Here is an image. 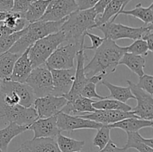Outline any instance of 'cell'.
Wrapping results in <instances>:
<instances>
[{
  "label": "cell",
  "mask_w": 153,
  "mask_h": 152,
  "mask_svg": "<svg viewBox=\"0 0 153 152\" xmlns=\"http://www.w3.org/2000/svg\"><path fill=\"white\" fill-rule=\"evenodd\" d=\"M120 14L131 16L140 19L145 23L148 25L152 23L153 20V3H151L150 5L147 7H143L141 3H138L132 10H123L120 11Z\"/></svg>",
  "instance_id": "28"
},
{
  "label": "cell",
  "mask_w": 153,
  "mask_h": 152,
  "mask_svg": "<svg viewBox=\"0 0 153 152\" xmlns=\"http://www.w3.org/2000/svg\"><path fill=\"white\" fill-rule=\"evenodd\" d=\"M0 119H1V118H0Z\"/></svg>",
  "instance_id": "53"
},
{
  "label": "cell",
  "mask_w": 153,
  "mask_h": 152,
  "mask_svg": "<svg viewBox=\"0 0 153 152\" xmlns=\"http://www.w3.org/2000/svg\"><path fill=\"white\" fill-rule=\"evenodd\" d=\"M29 125H19L13 122H9L7 126L0 130V148L2 151L7 152V147L12 139L28 131Z\"/></svg>",
  "instance_id": "20"
},
{
  "label": "cell",
  "mask_w": 153,
  "mask_h": 152,
  "mask_svg": "<svg viewBox=\"0 0 153 152\" xmlns=\"http://www.w3.org/2000/svg\"><path fill=\"white\" fill-rule=\"evenodd\" d=\"M56 142L61 152L80 151L85 145V141H79L65 137L61 133L56 137Z\"/></svg>",
  "instance_id": "30"
},
{
  "label": "cell",
  "mask_w": 153,
  "mask_h": 152,
  "mask_svg": "<svg viewBox=\"0 0 153 152\" xmlns=\"http://www.w3.org/2000/svg\"><path fill=\"white\" fill-rule=\"evenodd\" d=\"M31 3L30 0H13V7L10 11L21 13L25 16Z\"/></svg>",
  "instance_id": "37"
},
{
  "label": "cell",
  "mask_w": 153,
  "mask_h": 152,
  "mask_svg": "<svg viewBox=\"0 0 153 152\" xmlns=\"http://www.w3.org/2000/svg\"><path fill=\"white\" fill-rule=\"evenodd\" d=\"M25 83L31 86L36 98L52 94V74L45 63L33 68Z\"/></svg>",
  "instance_id": "8"
},
{
  "label": "cell",
  "mask_w": 153,
  "mask_h": 152,
  "mask_svg": "<svg viewBox=\"0 0 153 152\" xmlns=\"http://www.w3.org/2000/svg\"><path fill=\"white\" fill-rule=\"evenodd\" d=\"M3 23L5 26L11 29L13 32H16L26 28L29 22L25 19L24 15L9 11Z\"/></svg>",
  "instance_id": "32"
},
{
  "label": "cell",
  "mask_w": 153,
  "mask_h": 152,
  "mask_svg": "<svg viewBox=\"0 0 153 152\" xmlns=\"http://www.w3.org/2000/svg\"><path fill=\"white\" fill-rule=\"evenodd\" d=\"M85 36H88L90 38L91 41V46H87V47L84 46V50H87V49H88V50H96L101 46L102 43L105 40V37H101L100 36L96 35V34H91L88 31H87Z\"/></svg>",
  "instance_id": "38"
},
{
  "label": "cell",
  "mask_w": 153,
  "mask_h": 152,
  "mask_svg": "<svg viewBox=\"0 0 153 152\" xmlns=\"http://www.w3.org/2000/svg\"><path fill=\"white\" fill-rule=\"evenodd\" d=\"M31 152H61L55 138L39 137L22 143Z\"/></svg>",
  "instance_id": "19"
},
{
  "label": "cell",
  "mask_w": 153,
  "mask_h": 152,
  "mask_svg": "<svg viewBox=\"0 0 153 152\" xmlns=\"http://www.w3.org/2000/svg\"><path fill=\"white\" fill-rule=\"evenodd\" d=\"M67 103V100L64 96H55L50 94L36 98L33 105L37 111L38 118L45 119L57 116L58 113L62 111Z\"/></svg>",
  "instance_id": "10"
},
{
  "label": "cell",
  "mask_w": 153,
  "mask_h": 152,
  "mask_svg": "<svg viewBox=\"0 0 153 152\" xmlns=\"http://www.w3.org/2000/svg\"><path fill=\"white\" fill-rule=\"evenodd\" d=\"M126 52V46H120L114 40L105 39L101 46L96 49L95 55L85 66V73L88 77L100 74L114 72L123 55Z\"/></svg>",
  "instance_id": "1"
},
{
  "label": "cell",
  "mask_w": 153,
  "mask_h": 152,
  "mask_svg": "<svg viewBox=\"0 0 153 152\" xmlns=\"http://www.w3.org/2000/svg\"><path fill=\"white\" fill-rule=\"evenodd\" d=\"M28 130L34 131V138H56L57 136L61 133V131L57 125V116L45 119L38 118L29 125Z\"/></svg>",
  "instance_id": "16"
},
{
  "label": "cell",
  "mask_w": 153,
  "mask_h": 152,
  "mask_svg": "<svg viewBox=\"0 0 153 152\" xmlns=\"http://www.w3.org/2000/svg\"><path fill=\"white\" fill-rule=\"evenodd\" d=\"M138 87L149 94H153V76L144 74L139 77L138 83H136Z\"/></svg>",
  "instance_id": "36"
},
{
  "label": "cell",
  "mask_w": 153,
  "mask_h": 152,
  "mask_svg": "<svg viewBox=\"0 0 153 152\" xmlns=\"http://www.w3.org/2000/svg\"><path fill=\"white\" fill-rule=\"evenodd\" d=\"M1 80L0 79V89H1Z\"/></svg>",
  "instance_id": "50"
},
{
  "label": "cell",
  "mask_w": 153,
  "mask_h": 152,
  "mask_svg": "<svg viewBox=\"0 0 153 152\" xmlns=\"http://www.w3.org/2000/svg\"><path fill=\"white\" fill-rule=\"evenodd\" d=\"M121 1H122V7H121L120 11H122V10H124V8L126 7L127 4H128L131 0H121ZM120 13H119V15H120Z\"/></svg>",
  "instance_id": "47"
},
{
  "label": "cell",
  "mask_w": 153,
  "mask_h": 152,
  "mask_svg": "<svg viewBox=\"0 0 153 152\" xmlns=\"http://www.w3.org/2000/svg\"><path fill=\"white\" fill-rule=\"evenodd\" d=\"M94 102V100L80 95L71 101H67L62 112L73 116H81L85 113H92L96 110L93 107Z\"/></svg>",
  "instance_id": "18"
},
{
  "label": "cell",
  "mask_w": 153,
  "mask_h": 152,
  "mask_svg": "<svg viewBox=\"0 0 153 152\" xmlns=\"http://www.w3.org/2000/svg\"><path fill=\"white\" fill-rule=\"evenodd\" d=\"M31 47V46H30ZM29 48L26 49L15 62L10 80L19 83H25L33 67L28 57Z\"/></svg>",
  "instance_id": "17"
},
{
  "label": "cell",
  "mask_w": 153,
  "mask_h": 152,
  "mask_svg": "<svg viewBox=\"0 0 153 152\" xmlns=\"http://www.w3.org/2000/svg\"><path fill=\"white\" fill-rule=\"evenodd\" d=\"M126 50L128 53L141 55V56H146L149 52L147 43L141 38L134 40V43H131V45L126 46Z\"/></svg>",
  "instance_id": "35"
},
{
  "label": "cell",
  "mask_w": 153,
  "mask_h": 152,
  "mask_svg": "<svg viewBox=\"0 0 153 152\" xmlns=\"http://www.w3.org/2000/svg\"><path fill=\"white\" fill-rule=\"evenodd\" d=\"M67 17L57 22H46L38 20L28 24L25 28V32L19 37L8 51L11 53L22 55L28 48L32 46L37 40L49 34L58 32L61 29Z\"/></svg>",
  "instance_id": "3"
},
{
  "label": "cell",
  "mask_w": 153,
  "mask_h": 152,
  "mask_svg": "<svg viewBox=\"0 0 153 152\" xmlns=\"http://www.w3.org/2000/svg\"><path fill=\"white\" fill-rule=\"evenodd\" d=\"M142 40L146 42L149 52H153V26L152 23L150 24L149 28L142 34Z\"/></svg>",
  "instance_id": "39"
},
{
  "label": "cell",
  "mask_w": 153,
  "mask_h": 152,
  "mask_svg": "<svg viewBox=\"0 0 153 152\" xmlns=\"http://www.w3.org/2000/svg\"><path fill=\"white\" fill-rule=\"evenodd\" d=\"M21 55L7 52L0 55V79L10 80L15 62Z\"/></svg>",
  "instance_id": "26"
},
{
  "label": "cell",
  "mask_w": 153,
  "mask_h": 152,
  "mask_svg": "<svg viewBox=\"0 0 153 152\" xmlns=\"http://www.w3.org/2000/svg\"><path fill=\"white\" fill-rule=\"evenodd\" d=\"M131 92L137 100V106L131 109V112L140 119L153 120V97L152 94L140 89L137 84L126 80Z\"/></svg>",
  "instance_id": "9"
},
{
  "label": "cell",
  "mask_w": 153,
  "mask_h": 152,
  "mask_svg": "<svg viewBox=\"0 0 153 152\" xmlns=\"http://www.w3.org/2000/svg\"><path fill=\"white\" fill-rule=\"evenodd\" d=\"M77 4L78 10H87L93 8L99 0H74Z\"/></svg>",
  "instance_id": "40"
},
{
  "label": "cell",
  "mask_w": 153,
  "mask_h": 152,
  "mask_svg": "<svg viewBox=\"0 0 153 152\" xmlns=\"http://www.w3.org/2000/svg\"><path fill=\"white\" fill-rule=\"evenodd\" d=\"M146 63V59L141 55H134L131 53L126 52L121 58L119 65H125L135 73L138 77L145 74L144 67Z\"/></svg>",
  "instance_id": "23"
},
{
  "label": "cell",
  "mask_w": 153,
  "mask_h": 152,
  "mask_svg": "<svg viewBox=\"0 0 153 152\" xmlns=\"http://www.w3.org/2000/svg\"><path fill=\"white\" fill-rule=\"evenodd\" d=\"M12 87L19 97V104L25 107H29L34 104L36 97L31 86L26 83L12 81Z\"/></svg>",
  "instance_id": "24"
},
{
  "label": "cell",
  "mask_w": 153,
  "mask_h": 152,
  "mask_svg": "<svg viewBox=\"0 0 153 152\" xmlns=\"http://www.w3.org/2000/svg\"><path fill=\"white\" fill-rule=\"evenodd\" d=\"M93 140L94 145L98 147L100 150L105 147L106 145L111 140V128L108 125H102L98 130Z\"/></svg>",
  "instance_id": "33"
},
{
  "label": "cell",
  "mask_w": 153,
  "mask_h": 152,
  "mask_svg": "<svg viewBox=\"0 0 153 152\" xmlns=\"http://www.w3.org/2000/svg\"><path fill=\"white\" fill-rule=\"evenodd\" d=\"M82 118L90 119L102 125H111L123 119L131 117H137L131 111L125 112L122 110H96L94 112L81 115ZM139 118V117H137Z\"/></svg>",
  "instance_id": "15"
},
{
  "label": "cell",
  "mask_w": 153,
  "mask_h": 152,
  "mask_svg": "<svg viewBox=\"0 0 153 152\" xmlns=\"http://www.w3.org/2000/svg\"><path fill=\"white\" fill-rule=\"evenodd\" d=\"M153 122L140 119L137 117H131L123 119L114 124L108 125L111 129L119 128L126 132H137L144 128H152Z\"/></svg>",
  "instance_id": "22"
},
{
  "label": "cell",
  "mask_w": 153,
  "mask_h": 152,
  "mask_svg": "<svg viewBox=\"0 0 153 152\" xmlns=\"http://www.w3.org/2000/svg\"><path fill=\"white\" fill-rule=\"evenodd\" d=\"M57 125L61 132L67 131L71 133L81 129L98 130L102 125L79 116L69 115L61 111L57 114Z\"/></svg>",
  "instance_id": "11"
},
{
  "label": "cell",
  "mask_w": 153,
  "mask_h": 152,
  "mask_svg": "<svg viewBox=\"0 0 153 152\" xmlns=\"http://www.w3.org/2000/svg\"><path fill=\"white\" fill-rule=\"evenodd\" d=\"M51 1L52 0H37L31 2L25 13V18L28 22L31 23L40 20Z\"/></svg>",
  "instance_id": "29"
},
{
  "label": "cell",
  "mask_w": 153,
  "mask_h": 152,
  "mask_svg": "<svg viewBox=\"0 0 153 152\" xmlns=\"http://www.w3.org/2000/svg\"><path fill=\"white\" fill-rule=\"evenodd\" d=\"M13 31L3 24L0 26V40L11 34Z\"/></svg>",
  "instance_id": "44"
},
{
  "label": "cell",
  "mask_w": 153,
  "mask_h": 152,
  "mask_svg": "<svg viewBox=\"0 0 153 152\" xmlns=\"http://www.w3.org/2000/svg\"><path fill=\"white\" fill-rule=\"evenodd\" d=\"M84 44L67 43L64 46H58L49 56L45 64L49 69H69L75 67V59Z\"/></svg>",
  "instance_id": "5"
},
{
  "label": "cell",
  "mask_w": 153,
  "mask_h": 152,
  "mask_svg": "<svg viewBox=\"0 0 153 152\" xmlns=\"http://www.w3.org/2000/svg\"><path fill=\"white\" fill-rule=\"evenodd\" d=\"M150 24L144 25L138 28H134L120 23H114V22H108L97 27V28L103 33L105 39H109L114 41L121 39H131L136 40L141 38L142 34L149 28Z\"/></svg>",
  "instance_id": "7"
},
{
  "label": "cell",
  "mask_w": 153,
  "mask_h": 152,
  "mask_svg": "<svg viewBox=\"0 0 153 152\" xmlns=\"http://www.w3.org/2000/svg\"><path fill=\"white\" fill-rule=\"evenodd\" d=\"M25 32V28L19 31L13 32L7 37L0 40V55L8 52L10 48L19 39L21 36Z\"/></svg>",
  "instance_id": "34"
},
{
  "label": "cell",
  "mask_w": 153,
  "mask_h": 152,
  "mask_svg": "<svg viewBox=\"0 0 153 152\" xmlns=\"http://www.w3.org/2000/svg\"><path fill=\"white\" fill-rule=\"evenodd\" d=\"M15 152H31V151L26 147V146H25L23 144H22V145H21L20 147H19Z\"/></svg>",
  "instance_id": "45"
},
{
  "label": "cell",
  "mask_w": 153,
  "mask_h": 152,
  "mask_svg": "<svg viewBox=\"0 0 153 152\" xmlns=\"http://www.w3.org/2000/svg\"><path fill=\"white\" fill-rule=\"evenodd\" d=\"M78 10L74 0H52L40 20L57 22Z\"/></svg>",
  "instance_id": "12"
},
{
  "label": "cell",
  "mask_w": 153,
  "mask_h": 152,
  "mask_svg": "<svg viewBox=\"0 0 153 152\" xmlns=\"http://www.w3.org/2000/svg\"><path fill=\"white\" fill-rule=\"evenodd\" d=\"M13 0H0V10L9 12L13 7Z\"/></svg>",
  "instance_id": "43"
},
{
  "label": "cell",
  "mask_w": 153,
  "mask_h": 152,
  "mask_svg": "<svg viewBox=\"0 0 153 152\" xmlns=\"http://www.w3.org/2000/svg\"><path fill=\"white\" fill-rule=\"evenodd\" d=\"M64 42L65 37L61 30L37 40L28 52L33 68L44 64L54 51Z\"/></svg>",
  "instance_id": "4"
},
{
  "label": "cell",
  "mask_w": 153,
  "mask_h": 152,
  "mask_svg": "<svg viewBox=\"0 0 153 152\" xmlns=\"http://www.w3.org/2000/svg\"><path fill=\"white\" fill-rule=\"evenodd\" d=\"M0 118L5 123L13 122L19 125H29L38 119L34 107H25L20 104L8 106L0 101Z\"/></svg>",
  "instance_id": "6"
},
{
  "label": "cell",
  "mask_w": 153,
  "mask_h": 152,
  "mask_svg": "<svg viewBox=\"0 0 153 152\" xmlns=\"http://www.w3.org/2000/svg\"><path fill=\"white\" fill-rule=\"evenodd\" d=\"M93 107L96 110H122L125 112L131 111L132 107L123 103L122 101H117L114 98H105L104 99L99 100L93 103Z\"/></svg>",
  "instance_id": "31"
},
{
  "label": "cell",
  "mask_w": 153,
  "mask_h": 152,
  "mask_svg": "<svg viewBox=\"0 0 153 152\" xmlns=\"http://www.w3.org/2000/svg\"><path fill=\"white\" fill-rule=\"evenodd\" d=\"M75 152H81V151H75Z\"/></svg>",
  "instance_id": "52"
},
{
  "label": "cell",
  "mask_w": 153,
  "mask_h": 152,
  "mask_svg": "<svg viewBox=\"0 0 153 152\" xmlns=\"http://www.w3.org/2000/svg\"><path fill=\"white\" fill-rule=\"evenodd\" d=\"M127 142L124 146L126 150L134 148L139 152H153L152 138L146 139L142 137L138 131L126 132Z\"/></svg>",
  "instance_id": "21"
},
{
  "label": "cell",
  "mask_w": 153,
  "mask_h": 152,
  "mask_svg": "<svg viewBox=\"0 0 153 152\" xmlns=\"http://www.w3.org/2000/svg\"><path fill=\"white\" fill-rule=\"evenodd\" d=\"M97 16L94 7L87 10H76L70 13L61 29L65 37L64 43L84 44L87 31L95 28Z\"/></svg>",
  "instance_id": "2"
},
{
  "label": "cell",
  "mask_w": 153,
  "mask_h": 152,
  "mask_svg": "<svg viewBox=\"0 0 153 152\" xmlns=\"http://www.w3.org/2000/svg\"><path fill=\"white\" fill-rule=\"evenodd\" d=\"M101 83L103 85H105L108 89V90L110 91L111 95H108V98H114V99L122 101L123 103H126L130 99H135L128 86H126V87L116 86V85L111 83L110 82L106 80L105 79L102 80Z\"/></svg>",
  "instance_id": "27"
},
{
  "label": "cell",
  "mask_w": 153,
  "mask_h": 152,
  "mask_svg": "<svg viewBox=\"0 0 153 152\" xmlns=\"http://www.w3.org/2000/svg\"><path fill=\"white\" fill-rule=\"evenodd\" d=\"M52 77V95L64 96L70 92L74 81L76 68L69 69H50Z\"/></svg>",
  "instance_id": "13"
},
{
  "label": "cell",
  "mask_w": 153,
  "mask_h": 152,
  "mask_svg": "<svg viewBox=\"0 0 153 152\" xmlns=\"http://www.w3.org/2000/svg\"><path fill=\"white\" fill-rule=\"evenodd\" d=\"M126 150L124 148H119L117 147L116 144L112 140H110L108 142L107 145H105V147L103 148L102 149L100 150V151L98 152H126Z\"/></svg>",
  "instance_id": "41"
},
{
  "label": "cell",
  "mask_w": 153,
  "mask_h": 152,
  "mask_svg": "<svg viewBox=\"0 0 153 152\" xmlns=\"http://www.w3.org/2000/svg\"><path fill=\"white\" fill-rule=\"evenodd\" d=\"M122 7L121 0H112L104 9L102 13L98 18H96L95 28L106 23L108 22H114L119 16V13Z\"/></svg>",
  "instance_id": "25"
},
{
  "label": "cell",
  "mask_w": 153,
  "mask_h": 152,
  "mask_svg": "<svg viewBox=\"0 0 153 152\" xmlns=\"http://www.w3.org/2000/svg\"><path fill=\"white\" fill-rule=\"evenodd\" d=\"M37 1V0H30V1H31V2H33V1Z\"/></svg>",
  "instance_id": "49"
},
{
  "label": "cell",
  "mask_w": 153,
  "mask_h": 152,
  "mask_svg": "<svg viewBox=\"0 0 153 152\" xmlns=\"http://www.w3.org/2000/svg\"><path fill=\"white\" fill-rule=\"evenodd\" d=\"M0 152H3V151H2V150H1V148H0Z\"/></svg>",
  "instance_id": "51"
},
{
  "label": "cell",
  "mask_w": 153,
  "mask_h": 152,
  "mask_svg": "<svg viewBox=\"0 0 153 152\" xmlns=\"http://www.w3.org/2000/svg\"><path fill=\"white\" fill-rule=\"evenodd\" d=\"M112 0H99L97 4H96V5L94 7V10L97 12V14H101L103 10H104V9L105 8L106 6Z\"/></svg>",
  "instance_id": "42"
},
{
  "label": "cell",
  "mask_w": 153,
  "mask_h": 152,
  "mask_svg": "<svg viewBox=\"0 0 153 152\" xmlns=\"http://www.w3.org/2000/svg\"><path fill=\"white\" fill-rule=\"evenodd\" d=\"M76 67L75 72L74 81L70 92L64 95L67 101H71L76 97L81 95L82 89L87 83L90 81L91 78L88 77L85 73V63L87 58L83 49H80L76 55Z\"/></svg>",
  "instance_id": "14"
},
{
  "label": "cell",
  "mask_w": 153,
  "mask_h": 152,
  "mask_svg": "<svg viewBox=\"0 0 153 152\" xmlns=\"http://www.w3.org/2000/svg\"><path fill=\"white\" fill-rule=\"evenodd\" d=\"M7 13H8V12L1 11V10H0V22H4L6 16H7Z\"/></svg>",
  "instance_id": "46"
},
{
  "label": "cell",
  "mask_w": 153,
  "mask_h": 152,
  "mask_svg": "<svg viewBox=\"0 0 153 152\" xmlns=\"http://www.w3.org/2000/svg\"><path fill=\"white\" fill-rule=\"evenodd\" d=\"M3 24H4L3 23V22H0V26H1V25H2Z\"/></svg>",
  "instance_id": "48"
}]
</instances>
